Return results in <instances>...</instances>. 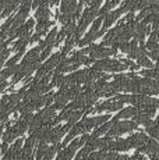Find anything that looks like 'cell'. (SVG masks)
<instances>
[{
	"label": "cell",
	"instance_id": "21",
	"mask_svg": "<svg viewBox=\"0 0 159 160\" xmlns=\"http://www.w3.org/2000/svg\"><path fill=\"white\" fill-rule=\"evenodd\" d=\"M63 81H64V75H63V74L54 71L53 72V78H52V84H53L54 87H62Z\"/></svg>",
	"mask_w": 159,
	"mask_h": 160
},
{
	"label": "cell",
	"instance_id": "5",
	"mask_svg": "<svg viewBox=\"0 0 159 160\" xmlns=\"http://www.w3.org/2000/svg\"><path fill=\"white\" fill-rule=\"evenodd\" d=\"M146 35H151V28H149V27L146 25L145 22H140L138 27H137L136 35H134V39H137L140 43H142Z\"/></svg>",
	"mask_w": 159,
	"mask_h": 160
},
{
	"label": "cell",
	"instance_id": "7",
	"mask_svg": "<svg viewBox=\"0 0 159 160\" xmlns=\"http://www.w3.org/2000/svg\"><path fill=\"white\" fill-rule=\"evenodd\" d=\"M77 0H71L70 3H62L60 6V13L62 14H70V15H75V11H77ZM75 20V18H74Z\"/></svg>",
	"mask_w": 159,
	"mask_h": 160
},
{
	"label": "cell",
	"instance_id": "10",
	"mask_svg": "<svg viewBox=\"0 0 159 160\" xmlns=\"http://www.w3.org/2000/svg\"><path fill=\"white\" fill-rule=\"evenodd\" d=\"M134 121H136L137 124L145 125V127H151V125L154 124V121L151 120V117H148L144 112H140L137 116H134Z\"/></svg>",
	"mask_w": 159,
	"mask_h": 160
},
{
	"label": "cell",
	"instance_id": "22",
	"mask_svg": "<svg viewBox=\"0 0 159 160\" xmlns=\"http://www.w3.org/2000/svg\"><path fill=\"white\" fill-rule=\"evenodd\" d=\"M24 52H25V50H20V52H17V54H14V56H13V57L10 58V60L7 61V67H13V66H16V63H17V61L20 60L21 57H23Z\"/></svg>",
	"mask_w": 159,
	"mask_h": 160
},
{
	"label": "cell",
	"instance_id": "2",
	"mask_svg": "<svg viewBox=\"0 0 159 160\" xmlns=\"http://www.w3.org/2000/svg\"><path fill=\"white\" fill-rule=\"evenodd\" d=\"M116 50L117 49L115 48H103V46L100 45H90L87 46V48H84L81 50L82 54H85V56H90L91 58H94V60H103V58H108L109 56H112V54H116Z\"/></svg>",
	"mask_w": 159,
	"mask_h": 160
},
{
	"label": "cell",
	"instance_id": "18",
	"mask_svg": "<svg viewBox=\"0 0 159 160\" xmlns=\"http://www.w3.org/2000/svg\"><path fill=\"white\" fill-rule=\"evenodd\" d=\"M78 43V41L75 38H71V39H69V41L66 42V45L63 46V49H62V52H60V53H63L64 56H66L67 53H69V52H71V49L74 48L75 45Z\"/></svg>",
	"mask_w": 159,
	"mask_h": 160
},
{
	"label": "cell",
	"instance_id": "19",
	"mask_svg": "<svg viewBox=\"0 0 159 160\" xmlns=\"http://www.w3.org/2000/svg\"><path fill=\"white\" fill-rule=\"evenodd\" d=\"M133 4H134V0H124L119 10L121 11V14H128L130 11H133Z\"/></svg>",
	"mask_w": 159,
	"mask_h": 160
},
{
	"label": "cell",
	"instance_id": "33",
	"mask_svg": "<svg viewBox=\"0 0 159 160\" xmlns=\"http://www.w3.org/2000/svg\"><path fill=\"white\" fill-rule=\"evenodd\" d=\"M80 3H82V4H88V6H90L91 0H80Z\"/></svg>",
	"mask_w": 159,
	"mask_h": 160
},
{
	"label": "cell",
	"instance_id": "1",
	"mask_svg": "<svg viewBox=\"0 0 159 160\" xmlns=\"http://www.w3.org/2000/svg\"><path fill=\"white\" fill-rule=\"evenodd\" d=\"M127 68L126 64H123L120 60L116 58H103V60H96L92 66V70L99 72H120Z\"/></svg>",
	"mask_w": 159,
	"mask_h": 160
},
{
	"label": "cell",
	"instance_id": "36",
	"mask_svg": "<svg viewBox=\"0 0 159 160\" xmlns=\"http://www.w3.org/2000/svg\"><path fill=\"white\" fill-rule=\"evenodd\" d=\"M71 0H62V3H70Z\"/></svg>",
	"mask_w": 159,
	"mask_h": 160
},
{
	"label": "cell",
	"instance_id": "12",
	"mask_svg": "<svg viewBox=\"0 0 159 160\" xmlns=\"http://www.w3.org/2000/svg\"><path fill=\"white\" fill-rule=\"evenodd\" d=\"M113 127V121L110 120V121H108V122H105L103 125H100V127H98L95 131H94V134L91 135L92 138H99L100 135H103V134H106V132H109L110 131V128Z\"/></svg>",
	"mask_w": 159,
	"mask_h": 160
},
{
	"label": "cell",
	"instance_id": "14",
	"mask_svg": "<svg viewBox=\"0 0 159 160\" xmlns=\"http://www.w3.org/2000/svg\"><path fill=\"white\" fill-rule=\"evenodd\" d=\"M50 17V10L46 7H39L35 13V20L38 21H48Z\"/></svg>",
	"mask_w": 159,
	"mask_h": 160
},
{
	"label": "cell",
	"instance_id": "16",
	"mask_svg": "<svg viewBox=\"0 0 159 160\" xmlns=\"http://www.w3.org/2000/svg\"><path fill=\"white\" fill-rule=\"evenodd\" d=\"M137 64H140L141 67H145L146 70H151V68H155V67H156L151 61V58H149L148 56H141L138 60H137Z\"/></svg>",
	"mask_w": 159,
	"mask_h": 160
},
{
	"label": "cell",
	"instance_id": "23",
	"mask_svg": "<svg viewBox=\"0 0 159 160\" xmlns=\"http://www.w3.org/2000/svg\"><path fill=\"white\" fill-rule=\"evenodd\" d=\"M10 75H14V72H13V70L8 68V67L7 68H3L2 72H0V78H2V81H6Z\"/></svg>",
	"mask_w": 159,
	"mask_h": 160
},
{
	"label": "cell",
	"instance_id": "35",
	"mask_svg": "<svg viewBox=\"0 0 159 160\" xmlns=\"http://www.w3.org/2000/svg\"><path fill=\"white\" fill-rule=\"evenodd\" d=\"M155 68H156V70H158V71H159V60L156 61V67H155Z\"/></svg>",
	"mask_w": 159,
	"mask_h": 160
},
{
	"label": "cell",
	"instance_id": "27",
	"mask_svg": "<svg viewBox=\"0 0 159 160\" xmlns=\"http://www.w3.org/2000/svg\"><path fill=\"white\" fill-rule=\"evenodd\" d=\"M41 36L42 35H39V33H33L32 35V38H31V43H33V42H41Z\"/></svg>",
	"mask_w": 159,
	"mask_h": 160
},
{
	"label": "cell",
	"instance_id": "3",
	"mask_svg": "<svg viewBox=\"0 0 159 160\" xmlns=\"http://www.w3.org/2000/svg\"><path fill=\"white\" fill-rule=\"evenodd\" d=\"M137 122L136 121H130V120H126V121H116L113 122V127L110 128V131L108 132V137L115 138L119 137L121 134H126V132H131L137 128Z\"/></svg>",
	"mask_w": 159,
	"mask_h": 160
},
{
	"label": "cell",
	"instance_id": "9",
	"mask_svg": "<svg viewBox=\"0 0 159 160\" xmlns=\"http://www.w3.org/2000/svg\"><path fill=\"white\" fill-rule=\"evenodd\" d=\"M54 25V21H38L35 25V29H36V33H39V35H45V33L48 32V29L50 28V27Z\"/></svg>",
	"mask_w": 159,
	"mask_h": 160
},
{
	"label": "cell",
	"instance_id": "11",
	"mask_svg": "<svg viewBox=\"0 0 159 160\" xmlns=\"http://www.w3.org/2000/svg\"><path fill=\"white\" fill-rule=\"evenodd\" d=\"M33 25H35V20H33V18H31V20L27 21V22L24 24L23 27H20V28H18V38H21V36H25V35H28V33H31Z\"/></svg>",
	"mask_w": 159,
	"mask_h": 160
},
{
	"label": "cell",
	"instance_id": "28",
	"mask_svg": "<svg viewBox=\"0 0 159 160\" xmlns=\"http://www.w3.org/2000/svg\"><path fill=\"white\" fill-rule=\"evenodd\" d=\"M42 2H44V0H33V2H32V7L33 8H39V6L42 4Z\"/></svg>",
	"mask_w": 159,
	"mask_h": 160
},
{
	"label": "cell",
	"instance_id": "15",
	"mask_svg": "<svg viewBox=\"0 0 159 160\" xmlns=\"http://www.w3.org/2000/svg\"><path fill=\"white\" fill-rule=\"evenodd\" d=\"M75 85H77V79H75L74 74H71V75L64 77V81H63L60 89H71L73 87H75Z\"/></svg>",
	"mask_w": 159,
	"mask_h": 160
},
{
	"label": "cell",
	"instance_id": "17",
	"mask_svg": "<svg viewBox=\"0 0 159 160\" xmlns=\"http://www.w3.org/2000/svg\"><path fill=\"white\" fill-rule=\"evenodd\" d=\"M140 75H142L144 78H151V79H156V81H159V71L156 68L142 70V71L140 72Z\"/></svg>",
	"mask_w": 159,
	"mask_h": 160
},
{
	"label": "cell",
	"instance_id": "6",
	"mask_svg": "<svg viewBox=\"0 0 159 160\" xmlns=\"http://www.w3.org/2000/svg\"><path fill=\"white\" fill-rule=\"evenodd\" d=\"M121 15V11L120 10H115V11H112V13H109L108 15L105 17V20H103V25H102V29H108L109 27H112L113 24L117 21V18Z\"/></svg>",
	"mask_w": 159,
	"mask_h": 160
},
{
	"label": "cell",
	"instance_id": "26",
	"mask_svg": "<svg viewBox=\"0 0 159 160\" xmlns=\"http://www.w3.org/2000/svg\"><path fill=\"white\" fill-rule=\"evenodd\" d=\"M148 56H149V58H152V60L158 61L159 60V48L155 49V50H152V52H149Z\"/></svg>",
	"mask_w": 159,
	"mask_h": 160
},
{
	"label": "cell",
	"instance_id": "30",
	"mask_svg": "<svg viewBox=\"0 0 159 160\" xmlns=\"http://www.w3.org/2000/svg\"><path fill=\"white\" fill-rule=\"evenodd\" d=\"M6 88H7V82H6V81H2V85H0V91L4 92Z\"/></svg>",
	"mask_w": 159,
	"mask_h": 160
},
{
	"label": "cell",
	"instance_id": "29",
	"mask_svg": "<svg viewBox=\"0 0 159 160\" xmlns=\"http://www.w3.org/2000/svg\"><path fill=\"white\" fill-rule=\"evenodd\" d=\"M2 153L6 155L7 153V142H3V146H2Z\"/></svg>",
	"mask_w": 159,
	"mask_h": 160
},
{
	"label": "cell",
	"instance_id": "31",
	"mask_svg": "<svg viewBox=\"0 0 159 160\" xmlns=\"http://www.w3.org/2000/svg\"><path fill=\"white\" fill-rule=\"evenodd\" d=\"M140 67H141V66H140V64H134L133 67H130V70H131V71H137V70H138Z\"/></svg>",
	"mask_w": 159,
	"mask_h": 160
},
{
	"label": "cell",
	"instance_id": "24",
	"mask_svg": "<svg viewBox=\"0 0 159 160\" xmlns=\"http://www.w3.org/2000/svg\"><path fill=\"white\" fill-rule=\"evenodd\" d=\"M13 52V49H4V50H2V66H6V61H7V57L10 56V53Z\"/></svg>",
	"mask_w": 159,
	"mask_h": 160
},
{
	"label": "cell",
	"instance_id": "4",
	"mask_svg": "<svg viewBox=\"0 0 159 160\" xmlns=\"http://www.w3.org/2000/svg\"><path fill=\"white\" fill-rule=\"evenodd\" d=\"M128 142H130L131 148H136V149H140V148H142L144 145L146 143V141L149 139L148 137H146L144 132H138V134H134L131 135L130 138H127Z\"/></svg>",
	"mask_w": 159,
	"mask_h": 160
},
{
	"label": "cell",
	"instance_id": "20",
	"mask_svg": "<svg viewBox=\"0 0 159 160\" xmlns=\"http://www.w3.org/2000/svg\"><path fill=\"white\" fill-rule=\"evenodd\" d=\"M146 132L152 137V139L159 141V125L156 124V122H154L151 127H146Z\"/></svg>",
	"mask_w": 159,
	"mask_h": 160
},
{
	"label": "cell",
	"instance_id": "34",
	"mask_svg": "<svg viewBox=\"0 0 159 160\" xmlns=\"http://www.w3.org/2000/svg\"><path fill=\"white\" fill-rule=\"evenodd\" d=\"M59 2H60V0H50V4H52V6H56Z\"/></svg>",
	"mask_w": 159,
	"mask_h": 160
},
{
	"label": "cell",
	"instance_id": "13",
	"mask_svg": "<svg viewBox=\"0 0 159 160\" xmlns=\"http://www.w3.org/2000/svg\"><path fill=\"white\" fill-rule=\"evenodd\" d=\"M77 28H78V27L75 25V21H71V22L66 24V25H64L62 29L64 31V33H66L67 39H71V38H74V36H75V32H77Z\"/></svg>",
	"mask_w": 159,
	"mask_h": 160
},
{
	"label": "cell",
	"instance_id": "25",
	"mask_svg": "<svg viewBox=\"0 0 159 160\" xmlns=\"http://www.w3.org/2000/svg\"><path fill=\"white\" fill-rule=\"evenodd\" d=\"M53 48H54V46H48V48L45 49L44 52H42V54H41V61H44L45 58H48L49 56H50V52L53 50Z\"/></svg>",
	"mask_w": 159,
	"mask_h": 160
},
{
	"label": "cell",
	"instance_id": "8",
	"mask_svg": "<svg viewBox=\"0 0 159 160\" xmlns=\"http://www.w3.org/2000/svg\"><path fill=\"white\" fill-rule=\"evenodd\" d=\"M128 149H131V145H130V142H128V139H120V138L115 141L113 148H112L113 152H126Z\"/></svg>",
	"mask_w": 159,
	"mask_h": 160
},
{
	"label": "cell",
	"instance_id": "32",
	"mask_svg": "<svg viewBox=\"0 0 159 160\" xmlns=\"http://www.w3.org/2000/svg\"><path fill=\"white\" fill-rule=\"evenodd\" d=\"M149 4H151V6H155V4H159V0H149Z\"/></svg>",
	"mask_w": 159,
	"mask_h": 160
}]
</instances>
